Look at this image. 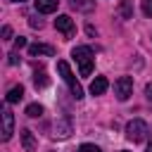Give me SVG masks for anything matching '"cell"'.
Returning a JSON list of instances; mask_svg holds the SVG:
<instances>
[{
  "instance_id": "ac0fdd59",
  "label": "cell",
  "mask_w": 152,
  "mask_h": 152,
  "mask_svg": "<svg viewBox=\"0 0 152 152\" xmlns=\"http://www.w3.org/2000/svg\"><path fill=\"white\" fill-rule=\"evenodd\" d=\"M142 14L152 17V0H142Z\"/></svg>"
},
{
  "instance_id": "603a6c76",
  "label": "cell",
  "mask_w": 152,
  "mask_h": 152,
  "mask_svg": "<svg viewBox=\"0 0 152 152\" xmlns=\"http://www.w3.org/2000/svg\"><path fill=\"white\" fill-rule=\"evenodd\" d=\"M10 64H19V57H17V52H12V55H10Z\"/></svg>"
},
{
  "instance_id": "44dd1931",
  "label": "cell",
  "mask_w": 152,
  "mask_h": 152,
  "mask_svg": "<svg viewBox=\"0 0 152 152\" xmlns=\"http://www.w3.org/2000/svg\"><path fill=\"white\" fill-rule=\"evenodd\" d=\"M31 26H33V28H40V26H43V21H40V19H36V17H31Z\"/></svg>"
},
{
  "instance_id": "277c9868",
  "label": "cell",
  "mask_w": 152,
  "mask_h": 152,
  "mask_svg": "<svg viewBox=\"0 0 152 152\" xmlns=\"http://www.w3.org/2000/svg\"><path fill=\"white\" fill-rule=\"evenodd\" d=\"M114 95H116V100L126 102V100L133 95V78H131V76L116 78V81H114Z\"/></svg>"
},
{
  "instance_id": "8fae6325",
  "label": "cell",
  "mask_w": 152,
  "mask_h": 152,
  "mask_svg": "<svg viewBox=\"0 0 152 152\" xmlns=\"http://www.w3.org/2000/svg\"><path fill=\"white\" fill-rule=\"evenodd\" d=\"M69 5L78 12H90L95 7V0H69Z\"/></svg>"
},
{
  "instance_id": "30bf717a",
  "label": "cell",
  "mask_w": 152,
  "mask_h": 152,
  "mask_svg": "<svg viewBox=\"0 0 152 152\" xmlns=\"http://www.w3.org/2000/svg\"><path fill=\"white\" fill-rule=\"evenodd\" d=\"M21 145H24L26 152H33V150H36V138H33V133H31L28 128L21 131Z\"/></svg>"
},
{
  "instance_id": "3957f363",
  "label": "cell",
  "mask_w": 152,
  "mask_h": 152,
  "mask_svg": "<svg viewBox=\"0 0 152 152\" xmlns=\"http://www.w3.org/2000/svg\"><path fill=\"white\" fill-rule=\"evenodd\" d=\"M147 133H150V128H147V124H145L142 119H133V121H128V126H126V138H128L131 142H142V140L147 138Z\"/></svg>"
},
{
  "instance_id": "5b68a950",
  "label": "cell",
  "mask_w": 152,
  "mask_h": 152,
  "mask_svg": "<svg viewBox=\"0 0 152 152\" xmlns=\"http://www.w3.org/2000/svg\"><path fill=\"white\" fill-rule=\"evenodd\" d=\"M55 28H57V31H62V33H64V38H71V36L76 33L74 19H71L69 14H59V17L55 19Z\"/></svg>"
},
{
  "instance_id": "ba28073f",
  "label": "cell",
  "mask_w": 152,
  "mask_h": 152,
  "mask_svg": "<svg viewBox=\"0 0 152 152\" xmlns=\"http://www.w3.org/2000/svg\"><path fill=\"white\" fill-rule=\"evenodd\" d=\"M59 7V0H36V12L40 14H52Z\"/></svg>"
},
{
  "instance_id": "9a60e30c",
  "label": "cell",
  "mask_w": 152,
  "mask_h": 152,
  "mask_svg": "<svg viewBox=\"0 0 152 152\" xmlns=\"http://www.w3.org/2000/svg\"><path fill=\"white\" fill-rule=\"evenodd\" d=\"M119 14H121V19H133V5H131V0H121Z\"/></svg>"
},
{
  "instance_id": "d4e9b609",
  "label": "cell",
  "mask_w": 152,
  "mask_h": 152,
  "mask_svg": "<svg viewBox=\"0 0 152 152\" xmlns=\"http://www.w3.org/2000/svg\"><path fill=\"white\" fill-rule=\"evenodd\" d=\"M12 2H24V0H12Z\"/></svg>"
},
{
  "instance_id": "cb8c5ba5",
  "label": "cell",
  "mask_w": 152,
  "mask_h": 152,
  "mask_svg": "<svg viewBox=\"0 0 152 152\" xmlns=\"http://www.w3.org/2000/svg\"><path fill=\"white\" fill-rule=\"evenodd\" d=\"M145 152H152V142H150V145H147V150H145Z\"/></svg>"
},
{
  "instance_id": "52a82bcc",
  "label": "cell",
  "mask_w": 152,
  "mask_h": 152,
  "mask_svg": "<svg viewBox=\"0 0 152 152\" xmlns=\"http://www.w3.org/2000/svg\"><path fill=\"white\" fill-rule=\"evenodd\" d=\"M28 55H31V57H38V55L52 57V55H55V48H52V45H43V43H33V45H28Z\"/></svg>"
},
{
  "instance_id": "7402d4cb",
  "label": "cell",
  "mask_w": 152,
  "mask_h": 152,
  "mask_svg": "<svg viewBox=\"0 0 152 152\" xmlns=\"http://www.w3.org/2000/svg\"><path fill=\"white\" fill-rule=\"evenodd\" d=\"M10 36H12V28H10V26H2V38H5V40H7V38H10Z\"/></svg>"
},
{
  "instance_id": "7a4b0ae2",
  "label": "cell",
  "mask_w": 152,
  "mask_h": 152,
  "mask_svg": "<svg viewBox=\"0 0 152 152\" xmlns=\"http://www.w3.org/2000/svg\"><path fill=\"white\" fill-rule=\"evenodd\" d=\"M57 71L62 74V78H64V83L69 86V90H71V95H74L76 100H81V97H83V88H81V83L76 81V76H74V71L69 69V64H66L64 59H59V62H57Z\"/></svg>"
},
{
  "instance_id": "9c48e42d",
  "label": "cell",
  "mask_w": 152,
  "mask_h": 152,
  "mask_svg": "<svg viewBox=\"0 0 152 152\" xmlns=\"http://www.w3.org/2000/svg\"><path fill=\"white\" fill-rule=\"evenodd\" d=\"M107 88H109V81H107L104 76H95V81L90 83V93H93V95H102Z\"/></svg>"
},
{
  "instance_id": "7c38bea8",
  "label": "cell",
  "mask_w": 152,
  "mask_h": 152,
  "mask_svg": "<svg viewBox=\"0 0 152 152\" xmlns=\"http://www.w3.org/2000/svg\"><path fill=\"white\" fill-rule=\"evenodd\" d=\"M21 97H24V88H21V86H14V88H10V93H7L5 100H7V104H14V102H19Z\"/></svg>"
},
{
  "instance_id": "8992f818",
  "label": "cell",
  "mask_w": 152,
  "mask_h": 152,
  "mask_svg": "<svg viewBox=\"0 0 152 152\" xmlns=\"http://www.w3.org/2000/svg\"><path fill=\"white\" fill-rule=\"evenodd\" d=\"M14 133V116L10 109H2V140H10Z\"/></svg>"
},
{
  "instance_id": "ffe728a7",
  "label": "cell",
  "mask_w": 152,
  "mask_h": 152,
  "mask_svg": "<svg viewBox=\"0 0 152 152\" xmlns=\"http://www.w3.org/2000/svg\"><path fill=\"white\" fill-rule=\"evenodd\" d=\"M145 97H147V102H152V83L145 86Z\"/></svg>"
},
{
  "instance_id": "e0dca14e",
  "label": "cell",
  "mask_w": 152,
  "mask_h": 152,
  "mask_svg": "<svg viewBox=\"0 0 152 152\" xmlns=\"http://www.w3.org/2000/svg\"><path fill=\"white\" fill-rule=\"evenodd\" d=\"M78 152H102L97 145H93V142H83L81 147H78Z\"/></svg>"
},
{
  "instance_id": "5bb4252c",
  "label": "cell",
  "mask_w": 152,
  "mask_h": 152,
  "mask_svg": "<svg viewBox=\"0 0 152 152\" xmlns=\"http://www.w3.org/2000/svg\"><path fill=\"white\" fill-rule=\"evenodd\" d=\"M48 83H50V78H48L45 69H38V71L33 74V86H36V88H45Z\"/></svg>"
},
{
  "instance_id": "d6986e66",
  "label": "cell",
  "mask_w": 152,
  "mask_h": 152,
  "mask_svg": "<svg viewBox=\"0 0 152 152\" xmlns=\"http://www.w3.org/2000/svg\"><path fill=\"white\" fill-rule=\"evenodd\" d=\"M14 48H17V50L26 48V38H24V36H17V38H14Z\"/></svg>"
},
{
  "instance_id": "2e32d148",
  "label": "cell",
  "mask_w": 152,
  "mask_h": 152,
  "mask_svg": "<svg viewBox=\"0 0 152 152\" xmlns=\"http://www.w3.org/2000/svg\"><path fill=\"white\" fill-rule=\"evenodd\" d=\"M40 114H43V104L33 102V104H28V107H26V116H31V119H38Z\"/></svg>"
},
{
  "instance_id": "6da1fadb",
  "label": "cell",
  "mask_w": 152,
  "mask_h": 152,
  "mask_svg": "<svg viewBox=\"0 0 152 152\" xmlns=\"http://www.w3.org/2000/svg\"><path fill=\"white\" fill-rule=\"evenodd\" d=\"M71 57L76 59L81 76H90V71H93V62H95L93 50H90L88 45H76V48L71 50Z\"/></svg>"
},
{
  "instance_id": "4fadbf2b",
  "label": "cell",
  "mask_w": 152,
  "mask_h": 152,
  "mask_svg": "<svg viewBox=\"0 0 152 152\" xmlns=\"http://www.w3.org/2000/svg\"><path fill=\"white\" fill-rule=\"evenodd\" d=\"M71 133V124L69 121H55V135L57 138H66Z\"/></svg>"
}]
</instances>
